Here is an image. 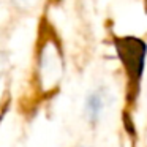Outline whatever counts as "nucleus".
<instances>
[{"label":"nucleus","instance_id":"obj_1","mask_svg":"<svg viewBox=\"0 0 147 147\" xmlns=\"http://www.w3.org/2000/svg\"><path fill=\"white\" fill-rule=\"evenodd\" d=\"M114 46L128 78V100L134 101L141 90V79L146 68L147 45L134 36H123L115 38Z\"/></svg>","mask_w":147,"mask_h":147},{"label":"nucleus","instance_id":"obj_2","mask_svg":"<svg viewBox=\"0 0 147 147\" xmlns=\"http://www.w3.org/2000/svg\"><path fill=\"white\" fill-rule=\"evenodd\" d=\"M105 93L101 90H95V92H90L86 98V115L89 119L90 123L95 125L100 120V115L103 114V109H105Z\"/></svg>","mask_w":147,"mask_h":147},{"label":"nucleus","instance_id":"obj_3","mask_svg":"<svg viewBox=\"0 0 147 147\" xmlns=\"http://www.w3.org/2000/svg\"><path fill=\"white\" fill-rule=\"evenodd\" d=\"M19 2H22V3H29V2H32V0H19Z\"/></svg>","mask_w":147,"mask_h":147}]
</instances>
